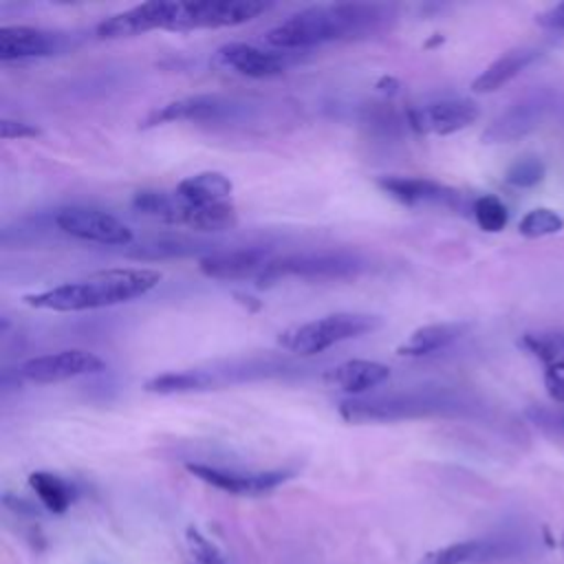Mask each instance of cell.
Here are the masks:
<instances>
[{"mask_svg": "<svg viewBox=\"0 0 564 564\" xmlns=\"http://www.w3.org/2000/svg\"><path fill=\"white\" fill-rule=\"evenodd\" d=\"M394 22V9L386 4L339 2L302 9L267 33V42L280 51L311 48L326 42L361 40L383 33Z\"/></svg>", "mask_w": 564, "mask_h": 564, "instance_id": "cell-1", "label": "cell"}, {"mask_svg": "<svg viewBox=\"0 0 564 564\" xmlns=\"http://www.w3.org/2000/svg\"><path fill=\"white\" fill-rule=\"evenodd\" d=\"M161 282V273L145 267L106 269L88 278L57 284L46 291L24 295V304L55 313H77L115 306L145 295Z\"/></svg>", "mask_w": 564, "mask_h": 564, "instance_id": "cell-2", "label": "cell"}, {"mask_svg": "<svg viewBox=\"0 0 564 564\" xmlns=\"http://www.w3.org/2000/svg\"><path fill=\"white\" fill-rule=\"evenodd\" d=\"M381 326V317L368 313H330L286 328L280 335V346L297 355H317L339 341L361 337Z\"/></svg>", "mask_w": 564, "mask_h": 564, "instance_id": "cell-3", "label": "cell"}, {"mask_svg": "<svg viewBox=\"0 0 564 564\" xmlns=\"http://www.w3.org/2000/svg\"><path fill=\"white\" fill-rule=\"evenodd\" d=\"M132 207L148 218L161 220L165 225H185L198 231H225L238 223L234 203H218L209 207H192L178 200L174 194L141 189L132 198Z\"/></svg>", "mask_w": 564, "mask_h": 564, "instance_id": "cell-4", "label": "cell"}, {"mask_svg": "<svg viewBox=\"0 0 564 564\" xmlns=\"http://www.w3.org/2000/svg\"><path fill=\"white\" fill-rule=\"evenodd\" d=\"M454 408L443 394L408 392V394H381V397H352L339 403V414L348 423H390L414 416H430Z\"/></svg>", "mask_w": 564, "mask_h": 564, "instance_id": "cell-5", "label": "cell"}, {"mask_svg": "<svg viewBox=\"0 0 564 564\" xmlns=\"http://www.w3.org/2000/svg\"><path fill=\"white\" fill-rule=\"evenodd\" d=\"M364 271V260L346 251H304L273 258L262 273L256 278L260 286H269L282 278H304V280H337L355 278Z\"/></svg>", "mask_w": 564, "mask_h": 564, "instance_id": "cell-6", "label": "cell"}, {"mask_svg": "<svg viewBox=\"0 0 564 564\" xmlns=\"http://www.w3.org/2000/svg\"><path fill=\"white\" fill-rule=\"evenodd\" d=\"M269 9L260 0H172L167 31L187 33L198 29H223L245 24Z\"/></svg>", "mask_w": 564, "mask_h": 564, "instance_id": "cell-7", "label": "cell"}, {"mask_svg": "<svg viewBox=\"0 0 564 564\" xmlns=\"http://www.w3.org/2000/svg\"><path fill=\"white\" fill-rule=\"evenodd\" d=\"M106 368L104 359L82 348H66L40 357H31L18 366L15 375L31 383H57L84 375H95Z\"/></svg>", "mask_w": 564, "mask_h": 564, "instance_id": "cell-8", "label": "cell"}, {"mask_svg": "<svg viewBox=\"0 0 564 564\" xmlns=\"http://www.w3.org/2000/svg\"><path fill=\"white\" fill-rule=\"evenodd\" d=\"M55 225L70 238L97 245H130L132 229L119 218L93 207H64L55 214Z\"/></svg>", "mask_w": 564, "mask_h": 564, "instance_id": "cell-9", "label": "cell"}, {"mask_svg": "<svg viewBox=\"0 0 564 564\" xmlns=\"http://www.w3.org/2000/svg\"><path fill=\"white\" fill-rule=\"evenodd\" d=\"M187 471L198 480L236 496H260L267 494L282 482H286L293 471L291 469H264V471H245V469H227L218 465L189 463Z\"/></svg>", "mask_w": 564, "mask_h": 564, "instance_id": "cell-10", "label": "cell"}, {"mask_svg": "<svg viewBox=\"0 0 564 564\" xmlns=\"http://www.w3.org/2000/svg\"><path fill=\"white\" fill-rule=\"evenodd\" d=\"M480 117L471 99H441L425 106H414L405 112L408 126L416 134H454L469 128Z\"/></svg>", "mask_w": 564, "mask_h": 564, "instance_id": "cell-11", "label": "cell"}, {"mask_svg": "<svg viewBox=\"0 0 564 564\" xmlns=\"http://www.w3.org/2000/svg\"><path fill=\"white\" fill-rule=\"evenodd\" d=\"M551 108V101L544 95H531L520 99L518 104L509 106L505 112H500L480 134L482 143H513L531 134L540 128L546 112Z\"/></svg>", "mask_w": 564, "mask_h": 564, "instance_id": "cell-12", "label": "cell"}, {"mask_svg": "<svg viewBox=\"0 0 564 564\" xmlns=\"http://www.w3.org/2000/svg\"><path fill=\"white\" fill-rule=\"evenodd\" d=\"M172 15V0H150L137 7H130L121 13H115L97 24V37L101 40H121L143 35L154 29L167 31Z\"/></svg>", "mask_w": 564, "mask_h": 564, "instance_id": "cell-13", "label": "cell"}, {"mask_svg": "<svg viewBox=\"0 0 564 564\" xmlns=\"http://www.w3.org/2000/svg\"><path fill=\"white\" fill-rule=\"evenodd\" d=\"M273 260L271 251L264 247H240L216 251L198 260L203 275L214 280H245L258 278L262 269Z\"/></svg>", "mask_w": 564, "mask_h": 564, "instance_id": "cell-14", "label": "cell"}, {"mask_svg": "<svg viewBox=\"0 0 564 564\" xmlns=\"http://www.w3.org/2000/svg\"><path fill=\"white\" fill-rule=\"evenodd\" d=\"M234 110L231 101L218 95H192L154 108L141 123V128H154L170 121H216Z\"/></svg>", "mask_w": 564, "mask_h": 564, "instance_id": "cell-15", "label": "cell"}, {"mask_svg": "<svg viewBox=\"0 0 564 564\" xmlns=\"http://www.w3.org/2000/svg\"><path fill=\"white\" fill-rule=\"evenodd\" d=\"M216 59L225 66L231 68L240 75L247 77H275L284 73L289 66V53H278V51H262L253 44L245 42H229L216 51Z\"/></svg>", "mask_w": 564, "mask_h": 564, "instance_id": "cell-16", "label": "cell"}, {"mask_svg": "<svg viewBox=\"0 0 564 564\" xmlns=\"http://www.w3.org/2000/svg\"><path fill=\"white\" fill-rule=\"evenodd\" d=\"M59 35L35 26H2L0 29V59L18 62L31 57H46L59 48Z\"/></svg>", "mask_w": 564, "mask_h": 564, "instance_id": "cell-17", "label": "cell"}, {"mask_svg": "<svg viewBox=\"0 0 564 564\" xmlns=\"http://www.w3.org/2000/svg\"><path fill=\"white\" fill-rule=\"evenodd\" d=\"M379 189L403 205H419V203H441V205H456L460 194L447 185H441L432 178L423 176H381L377 178Z\"/></svg>", "mask_w": 564, "mask_h": 564, "instance_id": "cell-18", "label": "cell"}, {"mask_svg": "<svg viewBox=\"0 0 564 564\" xmlns=\"http://www.w3.org/2000/svg\"><path fill=\"white\" fill-rule=\"evenodd\" d=\"M390 379V368L379 361L368 359H350L324 375V383L333 390H341L348 394H364L372 388H379Z\"/></svg>", "mask_w": 564, "mask_h": 564, "instance_id": "cell-19", "label": "cell"}, {"mask_svg": "<svg viewBox=\"0 0 564 564\" xmlns=\"http://www.w3.org/2000/svg\"><path fill=\"white\" fill-rule=\"evenodd\" d=\"M511 553H513V546L509 540L478 538V540H465V542H454L449 546H443L425 555L421 564H480V562L507 557Z\"/></svg>", "mask_w": 564, "mask_h": 564, "instance_id": "cell-20", "label": "cell"}, {"mask_svg": "<svg viewBox=\"0 0 564 564\" xmlns=\"http://www.w3.org/2000/svg\"><path fill=\"white\" fill-rule=\"evenodd\" d=\"M231 192H234V185L229 176L216 170H207V172H198L183 178L176 185L174 196L192 207H209L218 203H229Z\"/></svg>", "mask_w": 564, "mask_h": 564, "instance_id": "cell-21", "label": "cell"}, {"mask_svg": "<svg viewBox=\"0 0 564 564\" xmlns=\"http://www.w3.org/2000/svg\"><path fill=\"white\" fill-rule=\"evenodd\" d=\"M469 330V324L465 322H438V324H427L408 335L397 346V355L403 357H425L438 350L449 348L454 341H458L465 333Z\"/></svg>", "mask_w": 564, "mask_h": 564, "instance_id": "cell-22", "label": "cell"}, {"mask_svg": "<svg viewBox=\"0 0 564 564\" xmlns=\"http://www.w3.org/2000/svg\"><path fill=\"white\" fill-rule=\"evenodd\" d=\"M540 57V51L533 46H518L507 53H502L498 59H494L474 82V93H496L502 86H507L513 77H518L529 64H533Z\"/></svg>", "mask_w": 564, "mask_h": 564, "instance_id": "cell-23", "label": "cell"}, {"mask_svg": "<svg viewBox=\"0 0 564 564\" xmlns=\"http://www.w3.org/2000/svg\"><path fill=\"white\" fill-rule=\"evenodd\" d=\"M223 383V377L216 370L189 368V370H174L163 372L145 381V390L154 394H183V392H198Z\"/></svg>", "mask_w": 564, "mask_h": 564, "instance_id": "cell-24", "label": "cell"}, {"mask_svg": "<svg viewBox=\"0 0 564 564\" xmlns=\"http://www.w3.org/2000/svg\"><path fill=\"white\" fill-rule=\"evenodd\" d=\"M29 485L40 498L42 507L51 513H64L75 500V487L57 474L33 471L29 474Z\"/></svg>", "mask_w": 564, "mask_h": 564, "instance_id": "cell-25", "label": "cell"}, {"mask_svg": "<svg viewBox=\"0 0 564 564\" xmlns=\"http://www.w3.org/2000/svg\"><path fill=\"white\" fill-rule=\"evenodd\" d=\"M520 344L544 364V370L564 372V333H527Z\"/></svg>", "mask_w": 564, "mask_h": 564, "instance_id": "cell-26", "label": "cell"}, {"mask_svg": "<svg viewBox=\"0 0 564 564\" xmlns=\"http://www.w3.org/2000/svg\"><path fill=\"white\" fill-rule=\"evenodd\" d=\"M562 229L564 218L551 207H533L518 223V234L524 238H544L560 234Z\"/></svg>", "mask_w": 564, "mask_h": 564, "instance_id": "cell-27", "label": "cell"}, {"mask_svg": "<svg viewBox=\"0 0 564 564\" xmlns=\"http://www.w3.org/2000/svg\"><path fill=\"white\" fill-rule=\"evenodd\" d=\"M474 218L478 223V227L487 234H498L507 227L509 223V212H507V205L494 196V194H482L474 200Z\"/></svg>", "mask_w": 564, "mask_h": 564, "instance_id": "cell-28", "label": "cell"}, {"mask_svg": "<svg viewBox=\"0 0 564 564\" xmlns=\"http://www.w3.org/2000/svg\"><path fill=\"white\" fill-rule=\"evenodd\" d=\"M546 165L538 154H522L518 156L505 172V181L513 187H535L544 181Z\"/></svg>", "mask_w": 564, "mask_h": 564, "instance_id": "cell-29", "label": "cell"}, {"mask_svg": "<svg viewBox=\"0 0 564 564\" xmlns=\"http://www.w3.org/2000/svg\"><path fill=\"white\" fill-rule=\"evenodd\" d=\"M185 540L189 546V553L198 564H229L227 555L207 538L203 535L196 527H187Z\"/></svg>", "mask_w": 564, "mask_h": 564, "instance_id": "cell-30", "label": "cell"}, {"mask_svg": "<svg viewBox=\"0 0 564 564\" xmlns=\"http://www.w3.org/2000/svg\"><path fill=\"white\" fill-rule=\"evenodd\" d=\"M42 130L33 123L20 121V119H2L0 121V137L11 141V139H35L40 137Z\"/></svg>", "mask_w": 564, "mask_h": 564, "instance_id": "cell-31", "label": "cell"}, {"mask_svg": "<svg viewBox=\"0 0 564 564\" xmlns=\"http://www.w3.org/2000/svg\"><path fill=\"white\" fill-rule=\"evenodd\" d=\"M535 22L549 31H564V2L535 15Z\"/></svg>", "mask_w": 564, "mask_h": 564, "instance_id": "cell-32", "label": "cell"}, {"mask_svg": "<svg viewBox=\"0 0 564 564\" xmlns=\"http://www.w3.org/2000/svg\"><path fill=\"white\" fill-rule=\"evenodd\" d=\"M544 388L555 403H564V372L544 370Z\"/></svg>", "mask_w": 564, "mask_h": 564, "instance_id": "cell-33", "label": "cell"}, {"mask_svg": "<svg viewBox=\"0 0 564 564\" xmlns=\"http://www.w3.org/2000/svg\"><path fill=\"white\" fill-rule=\"evenodd\" d=\"M375 88H377V90H381V93H390V95H392V93H397L399 82H397L394 77H388V75H386V77H381V79L377 82V86H375Z\"/></svg>", "mask_w": 564, "mask_h": 564, "instance_id": "cell-34", "label": "cell"}, {"mask_svg": "<svg viewBox=\"0 0 564 564\" xmlns=\"http://www.w3.org/2000/svg\"><path fill=\"white\" fill-rule=\"evenodd\" d=\"M560 549H562V553H564V533H562V538H560Z\"/></svg>", "mask_w": 564, "mask_h": 564, "instance_id": "cell-35", "label": "cell"}, {"mask_svg": "<svg viewBox=\"0 0 564 564\" xmlns=\"http://www.w3.org/2000/svg\"><path fill=\"white\" fill-rule=\"evenodd\" d=\"M562 425H564V414H562Z\"/></svg>", "mask_w": 564, "mask_h": 564, "instance_id": "cell-36", "label": "cell"}]
</instances>
